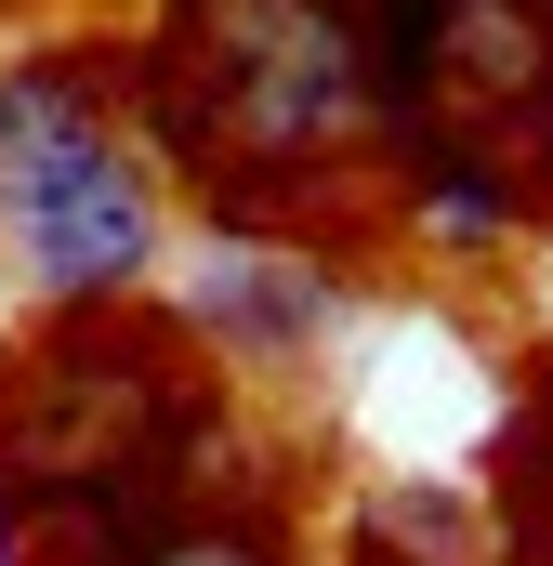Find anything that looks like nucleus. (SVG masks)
I'll use <instances>...</instances> for the list:
<instances>
[{"label":"nucleus","mask_w":553,"mask_h":566,"mask_svg":"<svg viewBox=\"0 0 553 566\" xmlns=\"http://www.w3.org/2000/svg\"><path fill=\"white\" fill-rule=\"evenodd\" d=\"M528 461H541V514H528V554L553 566V409H541V422H528Z\"/></svg>","instance_id":"7"},{"label":"nucleus","mask_w":553,"mask_h":566,"mask_svg":"<svg viewBox=\"0 0 553 566\" xmlns=\"http://www.w3.org/2000/svg\"><path fill=\"white\" fill-rule=\"evenodd\" d=\"M133 566H290V541H276L264 514L238 527V514H211V527H158Z\"/></svg>","instance_id":"6"},{"label":"nucleus","mask_w":553,"mask_h":566,"mask_svg":"<svg viewBox=\"0 0 553 566\" xmlns=\"http://www.w3.org/2000/svg\"><path fill=\"white\" fill-rule=\"evenodd\" d=\"M356 566H501V514L474 488H369Z\"/></svg>","instance_id":"4"},{"label":"nucleus","mask_w":553,"mask_h":566,"mask_svg":"<svg viewBox=\"0 0 553 566\" xmlns=\"http://www.w3.org/2000/svg\"><path fill=\"white\" fill-rule=\"evenodd\" d=\"M106 158H133V133H119L106 80H93L80 53L0 66V238H27L40 211H66Z\"/></svg>","instance_id":"2"},{"label":"nucleus","mask_w":553,"mask_h":566,"mask_svg":"<svg viewBox=\"0 0 553 566\" xmlns=\"http://www.w3.org/2000/svg\"><path fill=\"white\" fill-rule=\"evenodd\" d=\"M330 303H343V290L316 277V264H290V251H238V238H211L198 277H185V316H198L211 343H238L251 369H290V356L330 329Z\"/></svg>","instance_id":"3"},{"label":"nucleus","mask_w":553,"mask_h":566,"mask_svg":"<svg viewBox=\"0 0 553 566\" xmlns=\"http://www.w3.org/2000/svg\"><path fill=\"white\" fill-rule=\"evenodd\" d=\"M421 238H461V251L514 238V185H501L488 158H435V171H421Z\"/></svg>","instance_id":"5"},{"label":"nucleus","mask_w":553,"mask_h":566,"mask_svg":"<svg viewBox=\"0 0 553 566\" xmlns=\"http://www.w3.org/2000/svg\"><path fill=\"white\" fill-rule=\"evenodd\" d=\"M158 119L185 158L290 171L369 119V13L356 0H185L158 40Z\"/></svg>","instance_id":"1"}]
</instances>
